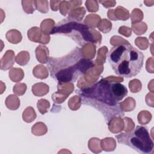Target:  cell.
Returning a JSON list of instances; mask_svg holds the SVG:
<instances>
[{"instance_id": "cell-4", "label": "cell", "mask_w": 154, "mask_h": 154, "mask_svg": "<svg viewBox=\"0 0 154 154\" xmlns=\"http://www.w3.org/2000/svg\"><path fill=\"white\" fill-rule=\"evenodd\" d=\"M75 20L70 17L64 19L52 28L50 34L69 37L81 46L87 43H96L97 41L92 32L93 29Z\"/></svg>"}, {"instance_id": "cell-2", "label": "cell", "mask_w": 154, "mask_h": 154, "mask_svg": "<svg viewBox=\"0 0 154 154\" xmlns=\"http://www.w3.org/2000/svg\"><path fill=\"white\" fill-rule=\"evenodd\" d=\"M144 58L143 54L128 42L113 46L108 55V61L114 73L127 78L140 73L143 66Z\"/></svg>"}, {"instance_id": "cell-3", "label": "cell", "mask_w": 154, "mask_h": 154, "mask_svg": "<svg viewBox=\"0 0 154 154\" xmlns=\"http://www.w3.org/2000/svg\"><path fill=\"white\" fill-rule=\"evenodd\" d=\"M76 93L82 97V103L96 102V105L105 103L110 107L117 106V103L121 101L128 94L126 87L119 82H110L101 79L91 87L80 91L76 90Z\"/></svg>"}, {"instance_id": "cell-5", "label": "cell", "mask_w": 154, "mask_h": 154, "mask_svg": "<svg viewBox=\"0 0 154 154\" xmlns=\"http://www.w3.org/2000/svg\"><path fill=\"white\" fill-rule=\"evenodd\" d=\"M116 138L118 143L129 146L138 153L149 154L153 150V140L145 126H137L130 132L119 134Z\"/></svg>"}, {"instance_id": "cell-1", "label": "cell", "mask_w": 154, "mask_h": 154, "mask_svg": "<svg viewBox=\"0 0 154 154\" xmlns=\"http://www.w3.org/2000/svg\"><path fill=\"white\" fill-rule=\"evenodd\" d=\"M51 76L58 82H75L93 66V62L83 56L81 50L75 48L67 55L58 58L51 57L48 64Z\"/></svg>"}]
</instances>
